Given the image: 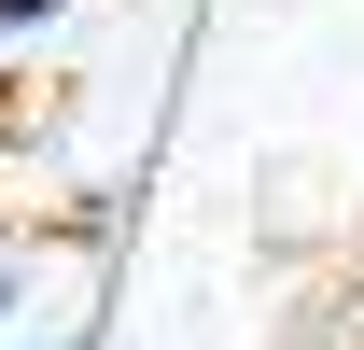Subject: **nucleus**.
Here are the masks:
<instances>
[{"mask_svg": "<svg viewBox=\"0 0 364 350\" xmlns=\"http://www.w3.org/2000/svg\"><path fill=\"white\" fill-rule=\"evenodd\" d=\"M14 308H28V253H0V350H14Z\"/></svg>", "mask_w": 364, "mask_h": 350, "instance_id": "nucleus-1", "label": "nucleus"}, {"mask_svg": "<svg viewBox=\"0 0 364 350\" xmlns=\"http://www.w3.org/2000/svg\"><path fill=\"white\" fill-rule=\"evenodd\" d=\"M43 14H70V0H0V28H43Z\"/></svg>", "mask_w": 364, "mask_h": 350, "instance_id": "nucleus-2", "label": "nucleus"}, {"mask_svg": "<svg viewBox=\"0 0 364 350\" xmlns=\"http://www.w3.org/2000/svg\"><path fill=\"white\" fill-rule=\"evenodd\" d=\"M14 350H85V336H14Z\"/></svg>", "mask_w": 364, "mask_h": 350, "instance_id": "nucleus-3", "label": "nucleus"}]
</instances>
